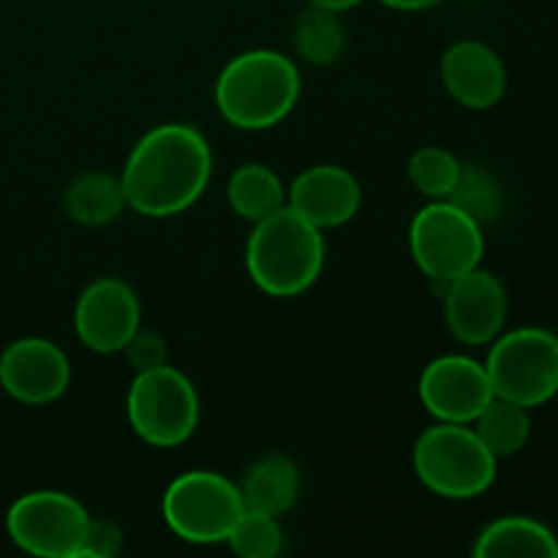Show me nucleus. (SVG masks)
Instances as JSON below:
<instances>
[{
  "label": "nucleus",
  "instance_id": "27",
  "mask_svg": "<svg viewBox=\"0 0 558 558\" xmlns=\"http://www.w3.org/2000/svg\"><path fill=\"white\" fill-rule=\"evenodd\" d=\"M385 3L387 9H396V11H425L430 5L441 3V0H379Z\"/></svg>",
  "mask_w": 558,
  "mask_h": 558
},
{
  "label": "nucleus",
  "instance_id": "2",
  "mask_svg": "<svg viewBox=\"0 0 558 558\" xmlns=\"http://www.w3.org/2000/svg\"><path fill=\"white\" fill-rule=\"evenodd\" d=\"M298 101V65L276 49H248L238 54L216 80V107L234 129H272L292 114Z\"/></svg>",
  "mask_w": 558,
  "mask_h": 558
},
{
  "label": "nucleus",
  "instance_id": "18",
  "mask_svg": "<svg viewBox=\"0 0 558 558\" xmlns=\"http://www.w3.org/2000/svg\"><path fill=\"white\" fill-rule=\"evenodd\" d=\"M125 194L120 178L109 172H82L65 191V213L80 227H107L123 213Z\"/></svg>",
  "mask_w": 558,
  "mask_h": 558
},
{
  "label": "nucleus",
  "instance_id": "4",
  "mask_svg": "<svg viewBox=\"0 0 558 558\" xmlns=\"http://www.w3.org/2000/svg\"><path fill=\"white\" fill-rule=\"evenodd\" d=\"M417 480L441 499H477L494 485L496 458L463 423H436L420 434L412 452Z\"/></svg>",
  "mask_w": 558,
  "mask_h": 558
},
{
  "label": "nucleus",
  "instance_id": "26",
  "mask_svg": "<svg viewBox=\"0 0 558 558\" xmlns=\"http://www.w3.org/2000/svg\"><path fill=\"white\" fill-rule=\"evenodd\" d=\"M125 534L118 523L112 521H93L87 523L85 539H82L80 556L76 558H114L123 554Z\"/></svg>",
  "mask_w": 558,
  "mask_h": 558
},
{
  "label": "nucleus",
  "instance_id": "25",
  "mask_svg": "<svg viewBox=\"0 0 558 558\" xmlns=\"http://www.w3.org/2000/svg\"><path fill=\"white\" fill-rule=\"evenodd\" d=\"M125 360L134 368V374H145V371L161 368L169 363V347L156 330H136L131 341L123 347Z\"/></svg>",
  "mask_w": 558,
  "mask_h": 558
},
{
  "label": "nucleus",
  "instance_id": "1",
  "mask_svg": "<svg viewBox=\"0 0 558 558\" xmlns=\"http://www.w3.org/2000/svg\"><path fill=\"white\" fill-rule=\"evenodd\" d=\"M213 153L189 123H161L131 150L120 183L125 205L147 218H172L196 205L210 183Z\"/></svg>",
  "mask_w": 558,
  "mask_h": 558
},
{
  "label": "nucleus",
  "instance_id": "13",
  "mask_svg": "<svg viewBox=\"0 0 558 558\" xmlns=\"http://www.w3.org/2000/svg\"><path fill=\"white\" fill-rule=\"evenodd\" d=\"M69 385V357L47 338H20L0 354V387L25 407L54 403Z\"/></svg>",
  "mask_w": 558,
  "mask_h": 558
},
{
  "label": "nucleus",
  "instance_id": "19",
  "mask_svg": "<svg viewBox=\"0 0 558 558\" xmlns=\"http://www.w3.org/2000/svg\"><path fill=\"white\" fill-rule=\"evenodd\" d=\"M227 202L240 218L256 223L287 205V189L265 163H243L229 178Z\"/></svg>",
  "mask_w": 558,
  "mask_h": 558
},
{
  "label": "nucleus",
  "instance_id": "9",
  "mask_svg": "<svg viewBox=\"0 0 558 558\" xmlns=\"http://www.w3.org/2000/svg\"><path fill=\"white\" fill-rule=\"evenodd\" d=\"M90 515L80 499L63 490H33L16 499L5 529L16 548L41 558H76Z\"/></svg>",
  "mask_w": 558,
  "mask_h": 558
},
{
  "label": "nucleus",
  "instance_id": "11",
  "mask_svg": "<svg viewBox=\"0 0 558 558\" xmlns=\"http://www.w3.org/2000/svg\"><path fill=\"white\" fill-rule=\"evenodd\" d=\"M142 308L134 289L120 278H98L80 294L74 308L76 338L96 354L123 352L140 330Z\"/></svg>",
  "mask_w": 558,
  "mask_h": 558
},
{
  "label": "nucleus",
  "instance_id": "23",
  "mask_svg": "<svg viewBox=\"0 0 558 558\" xmlns=\"http://www.w3.org/2000/svg\"><path fill=\"white\" fill-rule=\"evenodd\" d=\"M461 167L463 163L447 147L425 145L414 150V156L409 158V180H412V185L423 196L447 199L452 185L458 183Z\"/></svg>",
  "mask_w": 558,
  "mask_h": 558
},
{
  "label": "nucleus",
  "instance_id": "16",
  "mask_svg": "<svg viewBox=\"0 0 558 558\" xmlns=\"http://www.w3.org/2000/svg\"><path fill=\"white\" fill-rule=\"evenodd\" d=\"M240 494L248 510L267 515H287L300 499V472L294 461L283 452H267L245 472Z\"/></svg>",
  "mask_w": 558,
  "mask_h": 558
},
{
  "label": "nucleus",
  "instance_id": "8",
  "mask_svg": "<svg viewBox=\"0 0 558 558\" xmlns=\"http://www.w3.org/2000/svg\"><path fill=\"white\" fill-rule=\"evenodd\" d=\"M409 248L430 281L447 283L480 267L485 254L483 227L452 202L434 199L412 218Z\"/></svg>",
  "mask_w": 558,
  "mask_h": 558
},
{
  "label": "nucleus",
  "instance_id": "22",
  "mask_svg": "<svg viewBox=\"0 0 558 558\" xmlns=\"http://www.w3.org/2000/svg\"><path fill=\"white\" fill-rule=\"evenodd\" d=\"M447 202H452L458 210L474 218L480 227L496 221L501 207H505V196H501V189L494 180V174L485 172L483 167H474V163L472 167H461L458 183L452 185Z\"/></svg>",
  "mask_w": 558,
  "mask_h": 558
},
{
  "label": "nucleus",
  "instance_id": "21",
  "mask_svg": "<svg viewBox=\"0 0 558 558\" xmlns=\"http://www.w3.org/2000/svg\"><path fill=\"white\" fill-rule=\"evenodd\" d=\"M347 47V33H343L338 11L308 5L294 22V49L300 58L311 65H330L341 58Z\"/></svg>",
  "mask_w": 558,
  "mask_h": 558
},
{
  "label": "nucleus",
  "instance_id": "5",
  "mask_svg": "<svg viewBox=\"0 0 558 558\" xmlns=\"http://www.w3.org/2000/svg\"><path fill=\"white\" fill-rule=\"evenodd\" d=\"M240 485L207 469H194L169 483L161 512L169 532L191 545L227 543L229 532L243 515Z\"/></svg>",
  "mask_w": 558,
  "mask_h": 558
},
{
  "label": "nucleus",
  "instance_id": "3",
  "mask_svg": "<svg viewBox=\"0 0 558 558\" xmlns=\"http://www.w3.org/2000/svg\"><path fill=\"white\" fill-rule=\"evenodd\" d=\"M245 267L251 281L270 298H298L308 292L325 270L322 229L294 207L283 205L254 223L245 245Z\"/></svg>",
  "mask_w": 558,
  "mask_h": 558
},
{
  "label": "nucleus",
  "instance_id": "24",
  "mask_svg": "<svg viewBox=\"0 0 558 558\" xmlns=\"http://www.w3.org/2000/svg\"><path fill=\"white\" fill-rule=\"evenodd\" d=\"M227 545L243 558H272L283 548V529L276 515L245 507L229 532Z\"/></svg>",
  "mask_w": 558,
  "mask_h": 558
},
{
  "label": "nucleus",
  "instance_id": "12",
  "mask_svg": "<svg viewBox=\"0 0 558 558\" xmlns=\"http://www.w3.org/2000/svg\"><path fill=\"white\" fill-rule=\"evenodd\" d=\"M507 289L494 272L474 267L445 283L447 327L466 347L496 341L507 322Z\"/></svg>",
  "mask_w": 558,
  "mask_h": 558
},
{
  "label": "nucleus",
  "instance_id": "10",
  "mask_svg": "<svg viewBox=\"0 0 558 558\" xmlns=\"http://www.w3.org/2000/svg\"><path fill=\"white\" fill-rule=\"evenodd\" d=\"M425 412L439 423L472 425L477 414L494 401V387L485 363L466 354H441L430 360L417 381Z\"/></svg>",
  "mask_w": 558,
  "mask_h": 558
},
{
  "label": "nucleus",
  "instance_id": "17",
  "mask_svg": "<svg viewBox=\"0 0 558 558\" xmlns=\"http://www.w3.org/2000/svg\"><path fill=\"white\" fill-rule=\"evenodd\" d=\"M477 558H558V537L532 518H501L474 543Z\"/></svg>",
  "mask_w": 558,
  "mask_h": 558
},
{
  "label": "nucleus",
  "instance_id": "20",
  "mask_svg": "<svg viewBox=\"0 0 558 558\" xmlns=\"http://www.w3.org/2000/svg\"><path fill=\"white\" fill-rule=\"evenodd\" d=\"M474 434L480 436L490 456L510 458L526 447L529 436H532V417H529L526 407L505 401V398H494L483 412L474 420Z\"/></svg>",
  "mask_w": 558,
  "mask_h": 558
},
{
  "label": "nucleus",
  "instance_id": "28",
  "mask_svg": "<svg viewBox=\"0 0 558 558\" xmlns=\"http://www.w3.org/2000/svg\"><path fill=\"white\" fill-rule=\"evenodd\" d=\"M308 3H311V5H319V9L338 11V14H341V11L354 9V5L363 3V0H308Z\"/></svg>",
  "mask_w": 558,
  "mask_h": 558
},
{
  "label": "nucleus",
  "instance_id": "15",
  "mask_svg": "<svg viewBox=\"0 0 558 558\" xmlns=\"http://www.w3.org/2000/svg\"><path fill=\"white\" fill-rule=\"evenodd\" d=\"M441 82L452 101L480 112L505 98L507 69L488 44L458 41L441 58Z\"/></svg>",
  "mask_w": 558,
  "mask_h": 558
},
{
  "label": "nucleus",
  "instance_id": "14",
  "mask_svg": "<svg viewBox=\"0 0 558 558\" xmlns=\"http://www.w3.org/2000/svg\"><path fill=\"white\" fill-rule=\"evenodd\" d=\"M363 202L357 178L336 163H316L300 172L287 191V205L294 207L319 229H336L352 221Z\"/></svg>",
  "mask_w": 558,
  "mask_h": 558
},
{
  "label": "nucleus",
  "instance_id": "7",
  "mask_svg": "<svg viewBox=\"0 0 558 558\" xmlns=\"http://www.w3.org/2000/svg\"><path fill=\"white\" fill-rule=\"evenodd\" d=\"M485 371L496 398L518 407H543L558 392V336L543 327H521L496 338Z\"/></svg>",
  "mask_w": 558,
  "mask_h": 558
},
{
  "label": "nucleus",
  "instance_id": "6",
  "mask_svg": "<svg viewBox=\"0 0 558 558\" xmlns=\"http://www.w3.org/2000/svg\"><path fill=\"white\" fill-rule=\"evenodd\" d=\"M125 414L142 441L169 450L194 436L199 425V396L189 376L167 363L134 376L125 396Z\"/></svg>",
  "mask_w": 558,
  "mask_h": 558
}]
</instances>
